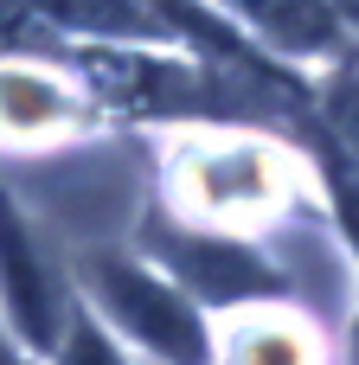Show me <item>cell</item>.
Returning a JSON list of instances; mask_svg holds the SVG:
<instances>
[{
  "instance_id": "7",
  "label": "cell",
  "mask_w": 359,
  "mask_h": 365,
  "mask_svg": "<svg viewBox=\"0 0 359 365\" xmlns=\"http://www.w3.org/2000/svg\"><path fill=\"white\" fill-rule=\"evenodd\" d=\"M77 122V90H64L58 77H26V71H6L0 77V135H64Z\"/></svg>"
},
{
  "instance_id": "2",
  "label": "cell",
  "mask_w": 359,
  "mask_h": 365,
  "mask_svg": "<svg viewBox=\"0 0 359 365\" xmlns=\"http://www.w3.org/2000/svg\"><path fill=\"white\" fill-rule=\"evenodd\" d=\"M90 289H96L103 314L141 353H154V365H212V327H206L199 302L173 276H161L154 263L96 257L90 263Z\"/></svg>"
},
{
  "instance_id": "5",
  "label": "cell",
  "mask_w": 359,
  "mask_h": 365,
  "mask_svg": "<svg viewBox=\"0 0 359 365\" xmlns=\"http://www.w3.org/2000/svg\"><path fill=\"white\" fill-rule=\"evenodd\" d=\"M283 58H340L347 19L334 0H218Z\"/></svg>"
},
{
  "instance_id": "4",
  "label": "cell",
  "mask_w": 359,
  "mask_h": 365,
  "mask_svg": "<svg viewBox=\"0 0 359 365\" xmlns=\"http://www.w3.org/2000/svg\"><path fill=\"white\" fill-rule=\"evenodd\" d=\"M0 295L13 308V327L26 346H58L64 327H71V308H64V282L45 257V244L26 231V218L13 212V199L0 192Z\"/></svg>"
},
{
  "instance_id": "6",
  "label": "cell",
  "mask_w": 359,
  "mask_h": 365,
  "mask_svg": "<svg viewBox=\"0 0 359 365\" xmlns=\"http://www.w3.org/2000/svg\"><path fill=\"white\" fill-rule=\"evenodd\" d=\"M218 353L225 365H321V340L289 302H257L225 321V346H212V359Z\"/></svg>"
},
{
  "instance_id": "9",
  "label": "cell",
  "mask_w": 359,
  "mask_h": 365,
  "mask_svg": "<svg viewBox=\"0 0 359 365\" xmlns=\"http://www.w3.org/2000/svg\"><path fill=\"white\" fill-rule=\"evenodd\" d=\"M64 365H128V359H122V346H116L90 314H77V321L64 327Z\"/></svg>"
},
{
  "instance_id": "8",
  "label": "cell",
  "mask_w": 359,
  "mask_h": 365,
  "mask_svg": "<svg viewBox=\"0 0 359 365\" xmlns=\"http://www.w3.org/2000/svg\"><path fill=\"white\" fill-rule=\"evenodd\" d=\"M328 128L340 135V160L359 167V64H340L328 83Z\"/></svg>"
},
{
  "instance_id": "1",
  "label": "cell",
  "mask_w": 359,
  "mask_h": 365,
  "mask_svg": "<svg viewBox=\"0 0 359 365\" xmlns=\"http://www.w3.org/2000/svg\"><path fill=\"white\" fill-rule=\"evenodd\" d=\"M167 199L193 231H231L244 237L251 225H276L295 199V160L244 128L218 135H186L167 160Z\"/></svg>"
},
{
  "instance_id": "3",
  "label": "cell",
  "mask_w": 359,
  "mask_h": 365,
  "mask_svg": "<svg viewBox=\"0 0 359 365\" xmlns=\"http://www.w3.org/2000/svg\"><path fill=\"white\" fill-rule=\"evenodd\" d=\"M154 244V269L173 276L193 302H218V308H257V302H283L289 276L276 257H263V244L231 237V231H193V225H148Z\"/></svg>"
}]
</instances>
